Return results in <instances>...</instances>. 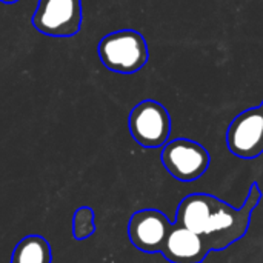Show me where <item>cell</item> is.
<instances>
[{
    "label": "cell",
    "instance_id": "obj_1",
    "mask_svg": "<svg viewBox=\"0 0 263 263\" xmlns=\"http://www.w3.org/2000/svg\"><path fill=\"white\" fill-rule=\"evenodd\" d=\"M260 199L262 193L256 182L240 208H234L211 194H190L177 208L176 223L199 234L211 253H219L245 237Z\"/></svg>",
    "mask_w": 263,
    "mask_h": 263
},
{
    "label": "cell",
    "instance_id": "obj_2",
    "mask_svg": "<svg viewBox=\"0 0 263 263\" xmlns=\"http://www.w3.org/2000/svg\"><path fill=\"white\" fill-rule=\"evenodd\" d=\"M97 51L100 62L109 71L119 74H134L149 59L145 37L134 29H120L106 34L99 42Z\"/></svg>",
    "mask_w": 263,
    "mask_h": 263
},
{
    "label": "cell",
    "instance_id": "obj_3",
    "mask_svg": "<svg viewBox=\"0 0 263 263\" xmlns=\"http://www.w3.org/2000/svg\"><path fill=\"white\" fill-rule=\"evenodd\" d=\"M160 162L170 176L179 182H196L210 168L211 157L205 146L190 139L170 140L160 153Z\"/></svg>",
    "mask_w": 263,
    "mask_h": 263
},
{
    "label": "cell",
    "instance_id": "obj_4",
    "mask_svg": "<svg viewBox=\"0 0 263 263\" xmlns=\"http://www.w3.org/2000/svg\"><path fill=\"white\" fill-rule=\"evenodd\" d=\"M129 133L143 148H163L171 136V116L156 100H143L129 112Z\"/></svg>",
    "mask_w": 263,
    "mask_h": 263
},
{
    "label": "cell",
    "instance_id": "obj_5",
    "mask_svg": "<svg viewBox=\"0 0 263 263\" xmlns=\"http://www.w3.org/2000/svg\"><path fill=\"white\" fill-rule=\"evenodd\" d=\"M82 0H39L32 26L48 37H72L82 26Z\"/></svg>",
    "mask_w": 263,
    "mask_h": 263
},
{
    "label": "cell",
    "instance_id": "obj_6",
    "mask_svg": "<svg viewBox=\"0 0 263 263\" xmlns=\"http://www.w3.org/2000/svg\"><path fill=\"white\" fill-rule=\"evenodd\" d=\"M228 149L239 159L251 160L263 153V114L260 106L250 108L233 119L227 131Z\"/></svg>",
    "mask_w": 263,
    "mask_h": 263
},
{
    "label": "cell",
    "instance_id": "obj_7",
    "mask_svg": "<svg viewBox=\"0 0 263 263\" xmlns=\"http://www.w3.org/2000/svg\"><path fill=\"white\" fill-rule=\"evenodd\" d=\"M171 228L173 223L162 211L148 208L136 211L131 216L128 236L139 251L146 254H160Z\"/></svg>",
    "mask_w": 263,
    "mask_h": 263
},
{
    "label": "cell",
    "instance_id": "obj_8",
    "mask_svg": "<svg viewBox=\"0 0 263 263\" xmlns=\"http://www.w3.org/2000/svg\"><path fill=\"white\" fill-rule=\"evenodd\" d=\"M210 253L206 242L199 234L176 222L160 251L170 263H202Z\"/></svg>",
    "mask_w": 263,
    "mask_h": 263
},
{
    "label": "cell",
    "instance_id": "obj_9",
    "mask_svg": "<svg viewBox=\"0 0 263 263\" xmlns=\"http://www.w3.org/2000/svg\"><path fill=\"white\" fill-rule=\"evenodd\" d=\"M11 263H51V248L45 239L28 236L15 247Z\"/></svg>",
    "mask_w": 263,
    "mask_h": 263
},
{
    "label": "cell",
    "instance_id": "obj_10",
    "mask_svg": "<svg viewBox=\"0 0 263 263\" xmlns=\"http://www.w3.org/2000/svg\"><path fill=\"white\" fill-rule=\"evenodd\" d=\"M94 213L89 208H80L74 216V236L79 240L86 239L94 233Z\"/></svg>",
    "mask_w": 263,
    "mask_h": 263
},
{
    "label": "cell",
    "instance_id": "obj_11",
    "mask_svg": "<svg viewBox=\"0 0 263 263\" xmlns=\"http://www.w3.org/2000/svg\"><path fill=\"white\" fill-rule=\"evenodd\" d=\"M2 3H5V5H12V3H17L18 0H0Z\"/></svg>",
    "mask_w": 263,
    "mask_h": 263
},
{
    "label": "cell",
    "instance_id": "obj_12",
    "mask_svg": "<svg viewBox=\"0 0 263 263\" xmlns=\"http://www.w3.org/2000/svg\"><path fill=\"white\" fill-rule=\"evenodd\" d=\"M260 109H262V114H263V102L260 103Z\"/></svg>",
    "mask_w": 263,
    "mask_h": 263
}]
</instances>
